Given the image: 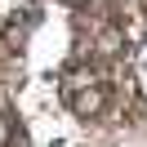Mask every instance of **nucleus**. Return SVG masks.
<instances>
[{
  "label": "nucleus",
  "mask_w": 147,
  "mask_h": 147,
  "mask_svg": "<svg viewBox=\"0 0 147 147\" xmlns=\"http://www.w3.org/2000/svg\"><path fill=\"white\" fill-rule=\"evenodd\" d=\"M63 94H67V102H71L80 116H98V111L107 107V85L94 71H71L67 85H63Z\"/></svg>",
  "instance_id": "obj_1"
}]
</instances>
